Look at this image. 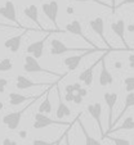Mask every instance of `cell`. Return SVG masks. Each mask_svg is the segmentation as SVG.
Wrapping results in <instances>:
<instances>
[{
  "instance_id": "f6af8a7d",
  "label": "cell",
  "mask_w": 134,
  "mask_h": 145,
  "mask_svg": "<svg viewBox=\"0 0 134 145\" xmlns=\"http://www.w3.org/2000/svg\"><path fill=\"white\" fill-rule=\"evenodd\" d=\"M3 107H4V105H3V103H0V109H3Z\"/></svg>"
},
{
  "instance_id": "4dcf8cb0",
  "label": "cell",
  "mask_w": 134,
  "mask_h": 145,
  "mask_svg": "<svg viewBox=\"0 0 134 145\" xmlns=\"http://www.w3.org/2000/svg\"><path fill=\"white\" fill-rule=\"evenodd\" d=\"M126 4H134V0H123V1H120V3L115 7V10L116 9H119V8H121V7L126 5Z\"/></svg>"
},
{
  "instance_id": "d4e9b609",
  "label": "cell",
  "mask_w": 134,
  "mask_h": 145,
  "mask_svg": "<svg viewBox=\"0 0 134 145\" xmlns=\"http://www.w3.org/2000/svg\"><path fill=\"white\" fill-rule=\"evenodd\" d=\"M13 68V62L9 58H4L0 60V72H8Z\"/></svg>"
},
{
  "instance_id": "ee69618b",
  "label": "cell",
  "mask_w": 134,
  "mask_h": 145,
  "mask_svg": "<svg viewBox=\"0 0 134 145\" xmlns=\"http://www.w3.org/2000/svg\"><path fill=\"white\" fill-rule=\"evenodd\" d=\"M74 13V8L72 7H67V14H72Z\"/></svg>"
},
{
  "instance_id": "7a4b0ae2",
  "label": "cell",
  "mask_w": 134,
  "mask_h": 145,
  "mask_svg": "<svg viewBox=\"0 0 134 145\" xmlns=\"http://www.w3.org/2000/svg\"><path fill=\"white\" fill-rule=\"evenodd\" d=\"M52 88V86H50ZM48 93V90H45L43 94H40V96L39 98H36L35 100H32L31 103H28V105H26L25 108H22L21 110H17V112H12V113H8V114H5L3 117V123L7 127H8L11 131H14V130H17L18 129V126H19V123H21V120H22V117H23V114H25V112L28 109V108L31 107V105H34V103L35 101H38L39 99L41 98L43 95H45V94Z\"/></svg>"
},
{
  "instance_id": "74e56055",
  "label": "cell",
  "mask_w": 134,
  "mask_h": 145,
  "mask_svg": "<svg viewBox=\"0 0 134 145\" xmlns=\"http://www.w3.org/2000/svg\"><path fill=\"white\" fill-rule=\"evenodd\" d=\"M66 94H75V91H74V86L72 85H67L66 86Z\"/></svg>"
},
{
  "instance_id": "52a82bcc",
  "label": "cell",
  "mask_w": 134,
  "mask_h": 145,
  "mask_svg": "<svg viewBox=\"0 0 134 145\" xmlns=\"http://www.w3.org/2000/svg\"><path fill=\"white\" fill-rule=\"evenodd\" d=\"M106 50H110V49H101V48H99V49H92V50H89V52L81 53V54H77V55L67 57L63 60V64L67 67V71H69V73H70V72H74L75 69L80 66V62L84 59V57H86V55H89V54H93V53H96V52H106Z\"/></svg>"
},
{
  "instance_id": "ba28073f",
  "label": "cell",
  "mask_w": 134,
  "mask_h": 145,
  "mask_svg": "<svg viewBox=\"0 0 134 145\" xmlns=\"http://www.w3.org/2000/svg\"><path fill=\"white\" fill-rule=\"evenodd\" d=\"M41 10H43V13L47 16V18L53 23L54 30H59L58 23H57V17H58L59 7H58L57 1H55V0H52V1H49V3H44L43 5H41Z\"/></svg>"
},
{
  "instance_id": "f35d334b",
  "label": "cell",
  "mask_w": 134,
  "mask_h": 145,
  "mask_svg": "<svg viewBox=\"0 0 134 145\" xmlns=\"http://www.w3.org/2000/svg\"><path fill=\"white\" fill-rule=\"evenodd\" d=\"M72 86H74V91H75V94L77 93V91L81 89V84L80 82H75V84H72Z\"/></svg>"
},
{
  "instance_id": "f1b7e54d",
  "label": "cell",
  "mask_w": 134,
  "mask_h": 145,
  "mask_svg": "<svg viewBox=\"0 0 134 145\" xmlns=\"http://www.w3.org/2000/svg\"><path fill=\"white\" fill-rule=\"evenodd\" d=\"M72 1H76V3H94V4H98V5L106 7V8H111V5L103 3V1H101V0H72Z\"/></svg>"
},
{
  "instance_id": "d6986e66",
  "label": "cell",
  "mask_w": 134,
  "mask_h": 145,
  "mask_svg": "<svg viewBox=\"0 0 134 145\" xmlns=\"http://www.w3.org/2000/svg\"><path fill=\"white\" fill-rule=\"evenodd\" d=\"M23 14H25L30 21H32V22L38 26L39 31H43L44 32V28H43V26L40 25V21H39V9H38V7H36L35 4H31V5L26 7V8L23 9Z\"/></svg>"
},
{
  "instance_id": "7dc6e473",
  "label": "cell",
  "mask_w": 134,
  "mask_h": 145,
  "mask_svg": "<svg viewBox=\"0 0 134 145\" xmlns=\"http://www.w3.org/2000/svg\"><path fill=\"white\" fill-rule=\"evenodd\" d=\"M133 13H134V10H133Z\"/></svg>"
},
{
  "instance_id": "2e32d148",
  "label": "cell",
  "mask_w": 134,
  "mask_h": 145,
  "mask_svg": "<svg viewBox=\"0 0 134 145\" xmlns=\"http://www.w3.org/2000/svg\"><path fill=\"white\" fill-rule=\"evenodd\" d=\"M65 31L66 32H70L72 33V35H76V36H80L81 39H84L86 42H89V44L92 45L93 48H98L97 45L93 44V41H90L89 39L85 36V33L83 32V27H81V23H80V21H77V19H74V21H71L70 23H67L65 27Z\"/></svg>"
},
{
  "instance_id": "ffe728a7",
  "label": "cell",
  "mask_w": 134,
  "mask_h": 145,
  "mask_svg": "<svg viewBox=\"0 0 134 145\" xmlns=\"http://www.w3.org/2000/svg\"><path fill=\"white\" fill-rule=\"evenodd\" d=\"M133 107H134V93H128V94H126V96H125V105H124V108L120 110V113H119V116L116 117V120L112 122V129H114V126H115L116 123H119V121L121 120V117H124V116H125V113L128 112L130 108H133Z\"/></svg>"
},
{
  "instance_id": "4fadbf2b",
  "label": "cell",
  "mask_w": 134,
  "mask_h": 145,
  "mask_svg": "<svg viewBox=\"0 0 134 145\" xmlns=\"http://www.w3.org/2000/svg\"><path fill=\"white\" fill-rule=\"evenodd\" d=\"M86 110H88V113L92 116V118L96 121L97 126H98L99 131H101V136H102V139H103L104 131H103V126H102V105H101V103L97 101V103H93V104H89L86 107Z\"/></svg>"
},
{
  "instance_id": "ac0fdd59",
  "label": "cell",
  "mask_w": 134,
  "mask_h": 145,
  "mask_svg": "<svg viewBox=\"0 0 134 145\" xmlns=\"http://www.w3.org/2000/svg\"><path fill=\"white\" fill-rule=\"evenodd\" d=\"M55 88H57V96H58V107H57V110H55V116H57V118L61 121L65 117H70V116H71V109H70L69 105L62 100V95H61V90H59V88H58V84L55 85Z\"/></svg>"
},
{
  "instance_id": "9a60e30c",
  "label": "cell",
  "mask_w": 134,
  "mask_h": 145,
  "mask_svg": "<svg viewBox=\"0 0 134 145\" xmlns=\"http://www.w3.org/2000/svg\"><path fill=\"white\" fill-rule=\"evenodd\" d=\"M27 31H38V30H35V28H27V30L22 31V33H19V35L7 39L5 42H4V46L12 53H18L19 48H21L22 39H23V36H25L26 33H27Z\"/></svg>"
},
{
  "instance_id": "bcb514c9",
  "label": "cell",
  "mask_w": 134,
  "mask_h": 145,
  "mask_svg": "<svg viewBox=\"0 0 134 145\" xmlns=\"http://www.w3.org/2000/svg\"><path fill=\"white\" fill-rule=\"evenodd\" d=\"M61 142H62V141H59V142H58V144H55V145H59V144H61Z\"/></svg>"
},
{
  "instance_id": "9c48e42d",
  "label": "cell",
  "mask_w": 134,
  "mask_h": 145,
  "mask_svg": "<svg viewBox=\"0 0 134 145\" xmlns=\"http://www.w3.org/2000/svg\"><path fill=\"white\" fill-rule=\"evenodd\" d=\"M89 26H90V28L93 30V32L97 33V35L101 37V40L103 41L104 45L107 46V49L114 50L112 46L110 45V42L107 41L106 35H104V19L102 18V17H96V18H93V19L89 21Z\"/></svg>"
},
{
  "instance_id": "7402d4cb",
  "label": "cell",
  "mask_w": 134,
  "mask_h": 145,
  "mask_svg": "<svg viewBox=\"0 0 134 145\" xmlns=\"http://www.w3.org/2000/svg\"><path fill=\"white\" fill-rule=\"evenodd\" d=\"M77 123H79L80 130H81L83 135H84V139H85V145H102L99 140L94 139L93 136H90V135H89V132L86 131V129H85V126H84V123H83L81 121H80V118H79V120H77Z\"/></svg>"
},
{
  "instance_id": "ab89813d",
  "label": "cell",
  "mask_w": 134,
  "mask_h": 145,
  "mask_svg": "<svg viewBox=\"0 0 134 145\" xmlns=\"http://www.w3.org/2000/svg\"><path fill=\"white\" fill-rule=\"evenodd\" d=\"M74 95L75 94H66L65 100L66 101H74Z\"/></svg>"
},
{
  "instance_id": "30bf717a",
  "label": "cell",
  "mask_w": 134,
  "mask_h": 145,
  "mask_svg": "<svg viewBox=\"0 0 134 145\" xmlns=\"http://www.w3.org/2000/svg\"><path fill=\"white\" fill-rule=\"evenodd\" d=\"M110 27H111L112 32L121 40V42H123V45H124V48H125L126 52H133V49L128 45V41H126V39H125V30H126L125 21H124L123 18H120V19H117V21H115V22L111 23Z\"/></svg>"
},
{
  "instance_id": "5b68a950",
  "label": "cell",
  "mask_w": 134,
  "mask_h": 145,
  "mask_svg": "<svg viewBox=\"0 0 134 145\" xmlns=\"http://www.w3.org/2000/svg\"><path fill=\"white\" fill-rule=\"evenodd\" d=\"M54 32L55 33H61V32H66V31H62L61 28L59 30H53L52 32H49L44 39L35 41V42H31V44L26 48V53H27L28 55H32L35 59L41 58L43 57V53H44V48H45V41L50 37V33H54Z\"/></svg>"
},
{
  "instance_id": "7c38bea8",
  "label": "cell",
  "mask_w": 134,
  "mask_h": 145,
  "mask_svg": "<svg viewBox=\"0 0 134 145\" xmlns=\"http://www.w3.org/2000/svg\"><path fill=\"white\" fill-rule=\"evenodd\" d=\"M117 93H110V91H107V93H104L103 95V99H104V103H106L107 108H108V130H107V132L111 131V129H112V114H114V108H115V104L116 101H117ZM107 132H104V135L107 134Z\"/></svg>"
},
{
  "instance_id": "8992f818",
  "label": "cell",
  "mask_w": 134,
  "mask_h": 145,
  "mask_svg": "<svg viewBox=\"0 0 134 145\" xmlns=\"http://www.w3.org/2000/svg\"><path fill=\"white\" fill-rule=\"evenodd\" d=\"M0 16L4 17L8 21L16 23V26H18L21 30H27V27H23V26L19 23V21L17 19V10H16V5L12 0H7L5 4L3 7H0Z\"/></svg>"
},
{
  "instance_id": "5bb4252c",
  "label": "cell",
  "mask_w": 134,
  "mask_h": 145,
  "mask_svg": "<svg viewBox=\"0 0 134 145\" xmlns=\"http://www.w3.org/2000/svg\"><path fill=\"white\" fill-rule=\"evenodd\" d=\"M110 52H106L103 54V57H102V60H101V72H99V85L102 86V88H104V86H108V85H112L114 82V76L111 74V72L108 71V68H107L106 66V60H104V58H106V55L108 54Z\"/></svg>"
},
{
  "instance_id": "f546056e",
  "label": "cell",
  "mask_w": 134,
  "mask_h": 145,
  "mask_svg": "<svg viewBox=\"0 0 134 145\" xmlns=\"http://www.w3.org/2000/svg\"><path fill=\"white\" fill-rule=\"evenodd\" d=\"M7 86H8V80L7 78H0V94L5 93Z\"/></svg>"
},
{
  "instance_id": "44dd1931",
  "label": "cell",
  "mask_w": 134,
  "mask_h": 145,
  "mask_svg": "<svg viewBox=\"0 0 134 145\" xmlns=\"http://www.w3.org/2000/svg\"><path fill=\"white\" fill-rule=\"evenodd\" d=\"M40 95L38 96H26V95H22V94H18V93H11L9 94V104L11 105H19L25 101H32L35 100L36 98H39Z\"/></svg>"
},
{
  "instance_id": "836d02e7",
  "label": "cell",
  "mask_w": 134,
  "mask_h": 145,
  "mask_svg": "<svg viewBox=\"0 0 134 145\" xmlns=\"http://www.w3.org/2000/svg\"><path fill=\"white\" fill-rule=\"evenodd\" d=\"M128 62H129V67H130L131 69H134V53H131L128 57Z\"/></svg>"
},
{
  "instance_id": "d6a6232c",
  "label": "cell",
  "mask_w": 134,
  "mask_h": 145,
  "mask_svg": "<svg viewBox=\"0 0 134 145\" xmlns=\"http://www.w3.org/2000/svg\"><path fill=\"white\" fill-rule=\"evenodd\" d=\"M3 145H18V142L16 141V140H12V139H4L3 140Z\"/></svg>"
},
{
  "instance_id": "8d00e7d4",
  "label": "cell",
  "mask_w": 134,
  "mask_h": 145,
  "mask_svg": "<svg viewBox=\"0 0 134 145\" xmlns=\"http://www.w3.org/2000/svg\"><path fill=\"white\" fill-rule=\"evenodd\" d=\"M76 94H79L80 96H83V98H85V96L88 95V90H86V89H83V88H81L79 91H77Z\"/></svg>"
},
{
  "instance_id": "3957f363",
  "label": "cell",
  "mask_w": 134,
  "mask_h": 145,
  "mask_svg": "<svg viewBox=\"0 0 134 145\" xmlns=\"http://www.w3.org/2000/svg\"><path fill=\"white\" fill-rule=\"evenodd\" d=\"M23 71L28 72V73H47V74H52V76H55L58 78H63L66 74H61L58 72L50 71V69L44 68L40 63L38 62V59L32 57V55H26L25 57V63H23Z\"/></svg>"
},
{
  "instance_id": "1f68e13d",
  "label": "cell",
  "mask_w": 134,
  "mask_h": 145,
  "mask_svg": "<svg viewBox=\"0 0 134 145\" xmlns=\"http://www.w3.org/2000/svg\"><path fill=\"white\" fill-rule=\"evenodd\" d=\"M72 126H70L69 129L65 131V145H71V142H70V137H69V132H70V129H71Z\"/></svg>"
},
{
  "instance_id": "60d3db41",
  "label": "cell",
  "mask_w": 134,
  "mask_h": 145,
  "mask_svg": "<svg viewBox=\"0 0 134 145\" xmlns=\"http://www.w3.org/2000/svg\"><path fill=\"white\" fill-rule=\"evenodd\" d=\"M124 67V64H123V62H115V68H117V69H120V68H123Z\"/></svg>"
},
{
  "instance_id": "b9f144b4",
  "label": "cell",
  "mask_w": 134,
  "mask_h": 145,
  "mask_svg": "<svg viewBox=\"0 0 134 145\" xmlns=\"http://www.w3.org/2000/svg\"><path fill=\"white\" fill-rule=\"evenodd\" d=\"M126 30H128V32L133 33L134 32V25H128L126 26Z\"/></svg>"
},
{
  "instance_id": "e575fe53",
  "label": "cell",
  "mask_w": 134,
  "mask_h": 145,
  "mask_svg": "<svg viewBox=\"0 0 134 145\" xmlns=\"http://www.w3.org/2000/svg\"><path fill=\"white\" fill-rule=\"evenodd\" d=\"M83 99H84V98H83V96H80L79 94H75V95H74V103H75V104H81Z\"/></svg>"
},
{
  "instance_id": "83f0119b",
  "label": "cell",
  "mask_w": 134,
  "mask_h": 145,
  "mask_svg": "<svg viewBox=\"0 0 134 145\" xmlns=\"http://www.w3.org/2000/svg\"><path fill=\"white\" fill-rule=\"evenodd\" d=\"M124 85L126 93H134V77H126L124 80Z\"/></svg>"
},
{
  "instance_id": "603a6c76",
  "label": "cell",
  "mask_w": 134,
  "mask_h": 145,
  "mask_svg": "<svg viewBox=\"0 0 134 145\" xmlns=\"http://www.w3.org/2000/svg\"><path fill=\"white\" fill-rule=\"evenodd\" d=\"M52 88H53V86H52ZM52 88H49L48 93L45 94V98H44V100L40 103V105H39V110H38V113L48 114V113L52 112V103H50V100H49V93H50V89H52Z\"/></svg>"
},
{
  "instance_id": "d590c367",
  "label": "cell",
  "mask_w": 134,
  "mask_h": 145,
  "mask_svg": "<svg viewBox=\"0 0 134 145\" xmlns=\"http://www.w3.org/2000/svg\"><path fill=\"white\" fill-rule=\"evenodd\" d=\"M0 27H1V28H12V30H16V28H19V27H17V26L7 25V23H1V22H0Z\"/></svg>"
},
{
  "instance_id": "484cf974",
  "label": "cell",
  "mask_w": 134,
  "mask_h": 145,
  "mask_svg": "<svg viewBox=\"0 0 134 145\" xmlns=\"http://www.w3.org/2000/svg\"><path fill=\"white\" fill-rule=\"evenodd\" d=\"M63 139H65V132H63L62 136H59L55 141H45V140H41V139H35L32 141V145H55L59 141H62Z\"/></svg>"
},
{
  "instance_id": "7bdbcfd3",
  "label": "cell",
  "mask_w": 134,
  "mask_h": 145,
  "mask_svg": "<svg viewBox=\"0 0 134 145\" xmlns=\"http://www.w3.org/2000/svg\"><path fill=\"white\" fill-rule=\"evenodd\" d=\"M19 137H21V139H25L26 136H27V131H19Z\"/></svg>"
},
{
  "instance_id": "277c9868",
  "label": "cell",
  "mask_w": 134,
  "mask_h": 145,
  "mask_svg": "<svg viewBox=\"0 0 134 145\" xmlns=\"http://www.w3.org/2000/svg\"><path fill=\"white\" fill-rule=\"evenodd\" d=\"M92 49H99V48H70L58 39H52L50 40V54L52 55H63L67 52H89Z\"/></svg>"
},
{
  "instance_id": "e0dca14e",
  "label": "cell",
  "mask_w": 134,
  "mask_h": 145,
  "mask_svg": "<svg viewBox=\"0 0 134 145\" xmlns=\"http://www.w3.org/2000/svg\"><path fill=\"white\" fill-rule=\"evenodd\" d=\"M107 52H110V50H107ZM102 57H103V55H102ZM102 57L99 58V59H97L96 62L92 64V66H89L86 69H84V71L79 74V81L80 82H84V85L88 86V88H89V86H92V84H93V76H94V72L93 71H94V68H96V67L101 63Z\"/></svg>"
},
{
  "instance_id": "4316f807",
  "label": "cell",
  "mask_w": 134,
  "mask_h": 145,
  "mask_svg": "<svg viewBox=\"0 0 134 145\" xmlns=\"http://www.w3.org/2000/svg\"><path fill=\"white\" fill-rule=\"evenodd\" d=\"M103 139L111 140V141H112L115 145H130V141H129V140L121 139V137H112V136H108V135H106Z\"/></svg>"
},
{
  "instance_id": "6da1fadb",
  "label": "cell",
  "mask_w": 134,
  "mask_h": 145,
  "mask_svg": "<svg viewBox=\"0 0 134 145\" xmlns=\"http://www.w3.org/2000/svg\"><path fill=\"white\" fill-rule=\"evenodd\" d=\"M81 117V113L77 116L74 120V122H65V121H59V120H53L49 116L43 114V113H36L34 117V123L32 127L35 130H41L49 126H74V123L77 122V120Z\"/></svg>"
},
{
  "instance_id": "8fae6325",
  "label": "cell",
  "mask_w": 134,
  "mask_h": 145,
  "mask_svg": "<svg viewBox=\"0 0 134 145\" xmlns=\"http://www.w3.org/2000/svg\"><path fill=\"white\" fill-rule=\"evenodd\" d=\"M57 84L58 82H53V84H50V82H34L32 80L27 78L26 76L19 74V76H17L16 86L19 90H27V89L31 88H39V86H54Z\"/></svg>"
},
{
  "instance_id": "cb8c5ba5",
  "label": "cell",
  "mask_w": 134,
  "mask_h": 145,
  "mask_svg": "<svg viewBox=\"0 0 134 145\" xmlns=\"http://www.w3.org/2000/svg\"><path fill=\"white\" fill-rule=\"evenodd\" d=\"M121 130H134V117H131V116L126 117L120 126L112 129L108 134H112V132H116V131H121ZM104 136H106V135H104Z\"/></svg>"
}]
</instances>
